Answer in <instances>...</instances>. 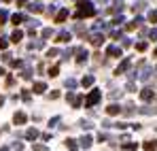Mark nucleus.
Instances as JSON below:
<instances>
[{"label": "nucleus", "instance_id": "f257e3e1", "mask_svg": "<svg viewBox=\"0 0 157 151\" xmlns=\"http://www.w3.org/2000/svg\"><path fill=\"white\" fill-rule=\"evenodd\" d=\"M78 13H77V17H91L94 13H96V9H94V4L91 2H78Z\"/></svg>", "mask_w": 157, "mask_h": 151}, {"label": "nucleus", "instance_id": "6ab92c4d", "mask_svg": "<svg viewBox=\"0 0 157 151\" xmlns=\"http://www.w3.org/2000/svg\"><path fill=\"white\" fill-rule=\"evenodd\" d=\"M66 17H68V9H62V11H57V15H55L57 22H64Z\"/></svg>", "mask_w": 157, "mask_h": 151}, {"label": "nucleus", "instance_id": "cd10ccee", "mask_svg": "<svg viewBox=\"0 0 157 151\" xmlns=\"http://www.w3.org/2000/svg\"><path fill=\"white\" fill-rule=\"evenodd\" d=\"M9 47V38H0V49H6Z\"/></svg>", "mask_w": 157, "mask_h": 151}, {"label": "nucleus", "instance_id": "72a5a7b5", "mask_svg": "<svg viewBox=\"0 0 157 151\" xmlns=\"http://www.w3.org/2000/svg\"><path fill=\"white\" fill-rule=\"evenodd\" d=\"M57 73H59V68H57V66H53L51 70H49V75H51V77H55V75H57Z\"/></svg>", "mask_w": 157, "mask_h": 151}, {"label": "nucleus", "instance_id": "0eeeda50", "mask_svg": "<svg viewBox=\"0 0 157 151\" xmlns=\"http://www.w3.org/2000/svg\"><path fill=\"white\" fill-rule=\"evenodd\" d=\"M128 68H130V60H123V62H121V64L117 66V70H115V75H121V73H125Z\"/></svg>", "mask_w": 157, "mask_h": 151}, {"label": "nucleus", "instance_id": "39448f33", "mask_svg": "<svg viewBox=\"0 0 157 151\" xmlns=\"http://www.w3.org/2000/svg\"><path fill=\"white\" fill-rule=\"evenodd\" d=\"M87 58H89V53H87V49H77V62L78 64H83V62H87Z\"/></svg>", "mask_w": 157, "mask_h": 151}, {"label": "nucleus", "instance_id": "473e14b6", "mask_svg": "<svg viewBox=\"0 0 157 151\" xmlns=\"http://www.w3.org/2000/svg\"><path fill=\"white\" fill-rule=\"evenodd\" d=\"M136 49H138V51H144V49H147V43H138V45H136Z\"/></svg>", "mask_w": 157, "mask_h": 151}, {"label": "nucleus", "instance_id": "412c9836", "mask_svg": "<svg viewBox=\"0 0 157 151\" xmlns=\"http://www.w3.org/2000/svg\"><path fill=\"white\" fill-rule=\"evenodd\" d=\"M11 19H13V24H21V22H26V17H24L21 13H15V15H13Z\"/></svg>", "mask_w": 157, "mask_h": 151}, {"label": "nucleus", "instance_id": "1a4fd4ad", "mask_svg": "<svg viewBox=\"0 0 157 151\" xmlns=\"http://www.w3.org/2000/svg\"><path fill=\"white\" fill-rule=\"evenodd\" d=\"M28 11H32V13H40V11H43V4H40V2H30V4H28Z\"/></svg>", "mask_w": 157, "mask_h": 151}, {"label": "nucleus", "instance_id": "2eb2a0df", "mask_svg": "<svg viewBox=\"0 0 157 151\" xmlns=\"http://www.w3.org/2000/svg\"><path fill=\"white\" fill-rule=\"evenodd\" d=\"M21 38H24V32H21V30H15V32L11 34V41H13V43H19Z\"/></svg>", "mask_w": 157, "mask_h": 151}, {"label": "nucleus", "instance_id": "a211bd4d", "mask_svg": "<svg viewBox=\"0 0 157 151\" xmlns=\"http://www.w3.org/2000/svg\"><path fill=\"white\" fill-rule=\"evenodd\" d=\"M81 85H83V87H91V85H94V77H91V75L83 77V81H81Z\"/></svg>", "mask_w": 157, "mask_h": 151}, {"label": "nucleus", "instance_id": "423d86ee", "mask_svg": "<svg viewBox=\"0 0 157 151\" xmlns=\"http://www.w3.org/2000/svg\"><path fill=\"white\" fill-rule=\"evenodd\" d=\"M106 53H108V55H113V58H121V53H123V51H121V47H117V45H110V47L106 49Z\"/></svg>", "mask_w": 157, "mask_h": 151}, {"label": "nucleus", "instance_id": "5701e85b", "mask_svg": "<svg viewBox=\"0 0 157 151\" xmlns=\"http://www.w3.org/2000/svg\"><path fill=\"white\" fill-rule=\"evenodd\" d=\"M43 45H45L43 41H36V43H30V45H28V49H40Z\"/></svg>", "mask_w": 157, "mask_h": 151}, {"label": "nucleus", "instance_id": "e433bc0d", "mask_svg": "<svg viewBox=\"0 0 157 151\" xmlns=\"http://www.w3.org/2000/svg\"><path fill=\"white\" fill-rule=\"evenodd\" d=\"M6 17H9V15H6V11H0V22H4Z\"/></svg>", "mask_w": 157, "mask_h": 151}, {"label": "nucleus", "instance_id": "393cba45", "mask_svg": "<svg viewBox=\"0 0 157 151\" xmlns=\"http://www.w3.org/2000/svg\"><path fill=\"white\" fill-rule=\"evenodd\" d=\"M53 36V30L51 28H45V30H43V38H51Z\"/></svg>", "mask_w": 157, "mask_h": 151}, {"label": "nucleus", "instance_id": "bb28decb", "mask_svg": "<svg viewBox=\"0 0 157 151\" xmlns=\"http://www.w3.org/2000/svg\"><path fill=\"white\" fill-rule=\"evenodd\" d=\"M149 22H153V24L157 22V11H151V13H149Z\"/></svg>", "mask_w": 157, "mask_h": 151}, {"label": "nucleus", "instance_id": "a878e982", "mask_svg": "<svg viewBox=\"0 0 157 151\" xmlns=\"http://www.w3.org/2000/svg\"><path fill=\"white\" fill-rule=\"evenodd\" d=\"M75 85H77L75 79H68V81H66V87H68V89H75Z\"/></svg>", "mask_w": 157, "mask_h": 151}, {"label": "nucleus", "instance_id": "2f4dec72", "mask_svg": "<svg viewBox=\"0 0 157 151\" xmlns=\"http://www.w3.org/2000/svg\"><path fill=\"white\" fill-rule=\"evenodd\" d=\"M113 24H115V26L123 24V17H121V15H119V17H115V19H113Z\"/></svg>", "mask_w": 157, "mask_h": 151}, {"label": "nucleus", "instance_id": "a18cd8bd", "mask_svg": "<svg viewBox=\"0 0 157 151\" xmlns=\"http://www.w3.org/2000/svg\"><path fill=\"white\" fill-rule=\"evenodd\" d=\"M4 2H11V0H4Z\"/></svg>", "mask_w": 157, "mask_h": 151}, {"label": "nucleus", "instance_id": "4c0bfd02", "mask_svg": "<svg viewBox=\"0 0 157 151\" xmlns=\"http://www.w3.org/2000/svg\"><path fill=\"white\" fill-rule=\"evenodd\" d=\"M66 100H68V102H72V100H75V94H72V92H68V96H66Z\"/></svg>", "mask_w": 157, "mask_h": 151}, {"label": "nucleus", "instance_id": "f03ea898", "mask_svg": "<svg viewBox=\"0 0 157 151\" xmlns=\"http://www.w3.org/2000/svg\"><path fill=\"white\" fill-rule=\"evenodd\" d=\"M100 98H102V92H100V89H94V92H89V96H87L85 104H87V106H94V104L100 102Z\"/></svg>", "mask_w": 157, "mask_h": 151}, {"label": "nucleus", "instance_id": "6e6552de", "mask_svg": "<svg viewBox=\"0 0 157 151\" xmlns=\"http://www.w3.org/2000/svg\"><path fill=\"white\" fill-rule=\"evenodd\" d=\"M45 89H47V83L45 81H36L34 83V94H43Z\"/></svg>", "mask_w": 157, "mask_h": 151}, {"label": "nucleus", "instance_id": "7c9ffc66", "mask_svg": "<svg viewBox=\"0 0 157 151\" xmlns=\"http://www.w3.org/2000/svg\"><path fill=\"white\" fill-rule=\"evenodd\" d=\"M57 53H59L57 49H49V51H47V58H53V55H57Z\"/></svg>", "mask_w": 157, "mask_h": 151}, {"label": "nucleus", "instance_id": "37998d69", "mask_svg": "<svg viewBox=\"0 0 157 151\" xmlns=\"http://www.w3.org/2000/svg\"><path fill=\"white\" fill-rule=\"evenodd\" d=\"M115 2H117V4H121V2H123V0H115Z\"/></svg>", "mask_w": 157, "mask_h": 151}, {"label": "nucleus", "instance_id": "4be33fe9", "mask_svg": "<svg viewBox=\"0 0 157 151\" xmlns=\"http://www.w3.org/2000/svg\"><path fill=\"white\" fill-rule=\"evenodd\" d=\"M78 128H83V130H91V121H87V119H81V121H78Z\"/></svg>", "mask_w": 157, "mask_h": 151}, {"label": "nucleus", "instance_id": "7ed1b4c3", "mask_svg": "<svg viewBox=\"0 0 157 151\" xmlns=\"http://www.w3.org/2000/svg\"><path fill=\"white\" fill-rule=\"evenodd\" d=\"M91 143H94V138H91L89 134H83V136L78 138V145H81L83 149H89V147H91Z\"/></svg>", "mask_w": 157, "mask_h": 151}, {"label": "nucleus", "instance_id": "9d476101", "mask_svg": "<svg viewBox=\"0 0 157 151\" xmlns=\"http://www.w3.org/2000/svg\"><path fill=\"white\" fill-rule=\"evenodd\" d=\"M106 113H108V115H119V113H121V106H119V104H108Z\"/></svg>", "mask_w": 157, "mask_h": 151}, {"label": "nucleus", "instance_id": "9b49d317", "mask_svg": "<svg viewBox=\"0 0 157 151\" xmlns=\"http://www.w3.org/2000/svg\"><path fill=\"white\" fill-rule=\"evenodd\" d=\"M26 138L28 141H36V138H38V130H36V128H30L26 132Z\"/></svg>", "mask_w": 157, "mask_h": 151}, {"label": "nucleus", "instance_id": "a19ab883", "mask_svg": "<svg viewBox=\"0 0 157 151\" xmlns=\"http://www.w3.org/2000/svg\"><path fill=\"white\" fill-rule=\"evenodd\" d=\"M0 151H9V147H0Z\"/></svg>", "mask_w": 157, "mask_h": 151}, {"label": "nucleus", "instance_id": "de8ad7c7", "mask_svg": "<svg viewBox=\"0 0 157 151\" xmlns=\"http://www.w3.org/2000/svg\"><path fill=\"white\" fill-rule=\"evenodd\" d=\"M155 70H157V68H155Z\"/></svg>", "mask_w": 157, "mask_h": 151}, {"label": "nucleus", "instance_id": "49530a36", "mask_svg": "<svg viewBox=\"0 0 157 151\" xmlns=\"http://www.w3.org/2000/svg\"><path fill=\"white\" fill-rule=\"evenodd\" d=\"M155 55H157V49H155Z\"/></svg>", "mask_w": 157, "mask_h": 151}, {"label": "nucleus", "instance_id": "f3484780", "mask_svg": "<svg viewBox=\"0 0 157 151\" xmlns=\"http://www.w3.org/2000/svg\"><path fill=\"white\" fill-rule=\"evenodd\" d=\"M77 143H78V141H75V138H68V141H66V147H68V151H77V149H78Z\"/></svg>", "mask_w": 157, "mask_h": 151}, {"label": "nucleus", "instance_id": "ea45409f", "mask_svg": "<svg viewBox=\"0 0 157 151\" xmlns=\"http://www.w3.org/2000/svg\"><path fill=\"white\" fill-rule=\"evenodd\" d=\"M128 89H130V92H134V89H136V85H134V81H130V83H128Z\"/></svg>", "mask_w": 157, "mask_h": 151}, {"label": "nucleus", "instance_id": "f704fd0d", "mask_svg": "<svg viewBox=\"0 0 157 151\" xmlns=\"http://www.w3.org/2000/svg\"><path fill=\"white\" fill-rule=\"evenodd\" d=\"M55 124H59V117H53L51 121H49V128H51V126H55Z\"/></svg>", "mask_w": 157, "mask_h": 151}, {"label": "nucleus", "instance_id": "c03bdc74", "mask_svg": "<svg viewBox=\"0 0 157 151\" xmlns=\"http://www.w3.org/2000/svg\"><path fill=\"white\" fill-rule=\"evenodd\" d=\"M0 75H4V70H2V68H0Z\"/></svg>", "mask_w": 157, "mask_h": 151}, {"label": "nucleus", "instance_id": "20e7f679", "mask_svg": "<svg viewBox=\"0 0 157 151\" xmlns=\"http://www.w3.org/2000/svg\"><path fill=\"white\" fill-rule=\"evenodd\" d=\"M140 98H142L144 102H149V100H153V98H155V94H153V89H151V87H144V89L140 92Z\"/></svg>", "mask_w": 157, "mask_h": 151}, {"label": "nucleus", "instance_id": "aec40b11", "mask_svg": "<svg viewBox=\"0 0 157 151\" xmlns=\"http://www.w3.org/2000/svg\"><path fill=\"white\" fill-rule=\"evenodd\" d=\"M157 149V141H147L144 143V151H155Z\"/></svg>", "mask_w": 157, "mask_h": 151}, {"label": "nucleus", "instance_id": "c9c22d12", "mask_svg": "<svg viewBox=\"0 0 157 151\" xmlns=\"http://www.w3.org/2000/svg\"><path fill=\"white\" fill-rule=\"evenodd\" d=\"M149 36H151V38H157V28H153V30L149 32Z\"/></svg>", "mask_w": 157, "mask_h": 151}, {"label": "nucleus", "instance_id": "dca6fc26", "mask_svg": "<svg viewBox=\"0 0 157 151\" xmlns=\"http://www.w3.org/2000/svg\"><path fill=\"white\" fill-rule=\"evenodd\" d=\"M13 121H15L17 126H21V124H26V115H24V113H15V117H13Z\"/></svg>", "mask_w": 157, "mask_h": 151}, {"label": "nucleus", "instance_id": "ddd939ff", "mask_svg": "<svg viewBox=\"0 0 157 151\" xmlns=\"http://www.w3.org/2000/svg\"><path fill=\"white\" fill-rule=\"evenodd\" d=\"M91 43H94L96 47H100V45L104 43V34H94V36H91Z\"/></svg>", "mask_w": 157, "mask_h": 151}, {"label": "nucleus", "instance_id": "f8f14e48", "mask_svg": "<svg viewBox=\"0 0 157 151\" xmlns=\"http://www.w3.org/2000/svg\"><path fill=\"white\" fill-rule=\"evenodd\" d=\"M57 38H59L62 43H68V41L72 38V34H70V32H66V30H62V32L57 34Z\"/></svg>", "mask_w": 157, "mask_h": 151}, {"label": "nucleus", "instance_id": "c85d7f7f", "mask_svg": "<svg viewBox=\"0 0 157 151\" xmlns=\"http://www.w3.org/2000/svg\"><path fill=\"white\" fill-rule=\"evenodd\" d=\"M32 151H47L45 145H32Z\"/></svg>", "mask_w": 157, "mask_h": 151}, {"label": "nucleus", "instance_id": "4468645a", "mask_svg": "<svg viewBox=\"0 0 157 151\" xmlns=\"http://www.w3.org/2000/svg\"><path fill=\"white\" fill-rule=\"evenodd\" d=\"M151 73H153V70H151L149 66L142 68V73H140V81H149V79H151Z\"/></svg>", "mask_w": 157, "mask_h": 151}, {"label": "nucleus", "instance_id": "58836bf2", "mask_svg": "<svg viewBox=\"0 0 157 151\" xmlns=\"http://www.w3.org/2000/svg\"><path fill=\"white\" fill-rule=\"evenodd\" d=\"M47 11H49V15H51V13H55V11H57V6H55V4H51V6H49Z\"/></svg>", "mask_w": 157, "mask_h": 151}, {"label": "nucleus", "instance_id": "b1692460", "mask_svg": "<svg viewBox=\"0 0 157 151\" xmlns=\"http://www.w3.org/2000/svg\"><path fill=\"white\" fill-rule=\"evenodd\" d=\"M123 149H128V151H136V149H138V143H125V145H123Z\"/></svg>", "mask_w": 157, "mask_h": 151}, {"label": "nucleus", "instance_id": "79ce46f5", "mask_svg": "<svg viewBox=\"0 0 157 151\" xmlns=\"http://www.w3.org/2000/svg\"><path fill=\"white\" fill-rule=\"evenodd\" d=\"M0 104H4V98H2V96H0Z\"/></svg>", "mask_w": 157, "mask_h": 151}, {"label": "nucleus", "instance_id": "c756f323", "mask_svg": "<svg viewBox=\"0 0 157 151\" xmlns=\"http://www.w3.org/2000/svg\"><path fill=\"white\" fill-rule=\"evenodd\" d=\"M81 102H83V98H81V96H75V100H72V104H75V106H81Z\"/></svg>", "mask_w": 157, "mask_h": 151}]
</instances>
